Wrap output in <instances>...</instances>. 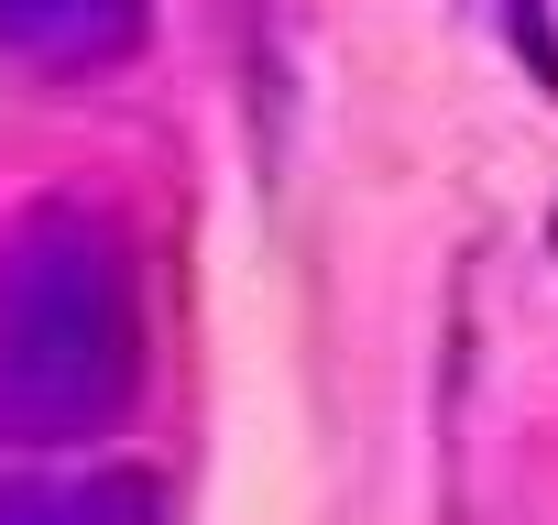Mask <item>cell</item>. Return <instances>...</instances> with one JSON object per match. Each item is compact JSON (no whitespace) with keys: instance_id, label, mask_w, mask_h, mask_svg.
<instances>
[{"instance_id":"1","label":"cell","mask_w":558,"mask_h":525,"mask_svg":"<svg viewBox=\"0 0 558 525\" xmlns=\"http://www.w3.org/2000/svg\"><path fill=\"white\" fill-rule=\"evenodd\" d=\"M143 383L132 262L88 219H34L0 274V416L34 438L110 427Z\"/></svg>"},{"instance_id":"2","label":"cell","mask_w":558,"mask_h":525,"mask_svg":"<svg viewBox=\"0 0 558 525\" xmlns=\"http://www.w3.org/2000/svg\"><path fill=\"white\" fill-rule=\"evenodd\" d=\"M0 45L34 66H110L143 45V0H0Z\"/></svg>"},{"instance_id":"3","label":"cell","mask_w":558,"mask_h":525,"mask_svg":"<svg viewBox=\"0 0 558 525\" xmlns=\"http://www.w3.org/2000/svg\"><path fill=\"white\" fill-rule=\"evenodd\" d=\"M0 525H165V492L143 471H88V481H45V492H12Z\"/></svg>"},{"instance_id":"4","label":"cell","mask_w":558,"mask_h":525,"mask_svg":"<svg viewBox=\"0 0 558 525\" xmlns=\"http://www.w3.org/2000/svg\"><path fill=\"white\" fill-rule=\"evenodd\" d=\"M504 23H514V45H536V66L558 77V45H547V0H504Z\"/></svg>"}]
</instances>
